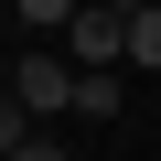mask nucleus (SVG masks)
<instances>
[{
  "mask_svg": "<svg viewBox=\"0 0 161 161\" xmlns=\"http://www.w3.org/2000/svg\"><path fill=\"white\" fill-rule=\"evenodd\" d=\"M11 97H22L32 118H64V97H75V64H64V43H54V32H32V43H22V64H11Z\"/></svg>",
  "mask_w": 161,
  "mask_h": 161,
  "instance_id": "nucleus-1",
  "label": "nucleus"
},
{
  "mask_svg": "<svg viewBox=\"0 0 161 161\" xmlns=\"http://www.w3.org/2000/svg\"><path fill=\"white\" fill-rule=\"evenodd\" d=\"M118 54L161 75V0H129V11H118Z\"/></svg>",
  "mask_w": 161,
  "mask_h": 161,
  "instance_id": "nucleus-2",
  "label": "nucleus"
},
{
  "mask_svg": "<svg viewBox=\"0 0 161 161\" xmlns=\"http://www.w3.org/2000/svg\"><path fill=\"white\" fill-rule=\"evenodd\" d=\"M11 11H22V32H54V22L75 11V0H11Z\"/></svg>",
  "mask_w": 161,
  "mask_h": 161,
  "instance_id": "nucleus-3",
  "label": "nucleus"
}]
</instances>
